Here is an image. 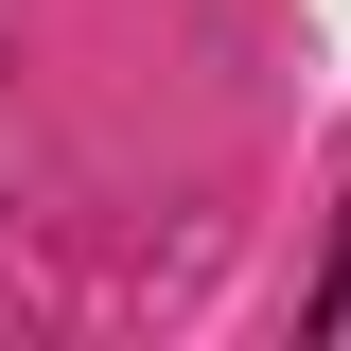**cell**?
I'll list each match as a JSON object with an SVG mask.
<instances>
[{"mask_svg": "<svg viewBox=\"0 0 351 351\" xmlns=\"http://www.w3.org/2000/svg\"><path fill=\"white\" fill-rule=\"evenodd\" d=\"M316 316H334V334H351V246H334V281H316Z\"/></svg>", "mask_w": 351, "mask_h": 351, "instance_id": "cell-1", "label": "cell"}]
</instances>
